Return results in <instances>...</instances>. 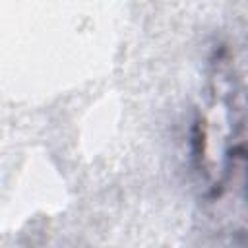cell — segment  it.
I'll return each instance as SVG.
<instances>
[{
  "label": "cell",
  "mask_w": 248,
  "mask_h": 248,
  "mask_svg": "<svg viewBox=\"0 0 248 248\" xmlns=\"http://www.w3.org/2000/svg\"><path fill=\"white\" fill-rule=\"evenodd\" d=\"M246 155H248V151H246Z\"/></svg>",
  "instance_id": "obj_1"
}]
</instances>
